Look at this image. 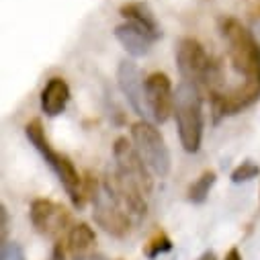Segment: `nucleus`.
<instances>
[{
  "instance_id": "f257e3e1",
  "label": "nucleus",
  "mask_w": 260,
  "mask_h": 260,
  "mask_svg": "<svg viewBox=\"0 0 260 260\" xmlns=\"http://www.w3.org/2000/svg\"><path fill=\"white\" fill-rule=\"evenodd\" d=\"M25 134H27V140L31 142V146L43 156V160L47 162V166L53 170V174L61 182L63 190L68 192V197L72 201V205L76 209H82L86 205V201H88L86 186H84V178L78 174V170L72 164V160L66 154H59V152H55L49 146L47 136H45V129H43V125H41L39 119H33V121L27 123Z\"/></svg>"
},
{
  "instance_id": "f03ea898",
  "label": "nucleus",
  "mask_w": 260,
  "mask_h": 260,
  "mask_svg": "<svg viewBox=\"0 0 260 260\" xmlns=\"http://www.w3.org/2000/svg\"><path fill=\"white\" fill-rule=\"evenodd\" d=\"M174 119L182 150L188 154H197L203 142V99L201 90L194 84L180 82L176 86Z\"/></svg>"
},
{
  "instance_id": "7ed1b4c3",
  "label": "nucleus",
  "mask_w": 260,
  "mask_h": 260,
  "mask_svg": "<svg viewBox=\"0 0 260 260\" xmlns=\"http://www.w3.org/2000/svg\"><path fill=\"white\" fill-rule=\"evenodd\" d=\"M219 27L234 70L244 78L260 76V43L256 41L252 31L234 17L221 19Z\"/></svg>"
},
{
  "instance_id": "20e7f679",
  "label": "nucleus",
  "mask_w": 260,
  "mask_h": 260,
  "mask_svg": "<svg viewBox=\"0 0 260 260\" xmlns=\"http://www.w3.org/2000/svg\"><path fill=\"white\" fill-rule=\"evenodd\" d=\"M176 66L184 82L194 84L199 90L209 88V94L215 92L213 84L219 78L217 66L207 55L205 47L192 37H182L176 45Z\"/></svg>"
},
{
  "instance_id": "39448f33",
  "label": "nucleus",
  "mask_w": 260,
  "mask_h": 260,
  "mask_svg": "<svg viewBox=\"0 0 260 260\" xmlns=\"http://www.w3.org/2000/svg\"><path fill=\"white\" fill-rule=\"evenodd\" d=\"M86 197L92 203V217L99 228H103L113 238H125L132 232V215H129L105 188L103 182L88 176L84 180Z\"/></svg>"
},
{
  "instance_id": "423d86ee",
  "label": "nucleus",
  "mask_w": 260,
  "mask_h": 260,
  "mask_svg": "<svg viewBox=\"0 0 260 260\" xmlns=\"http://www.w3.org/2000/svg\"><path fill=\"white\" fill-rule=\"evenodd\" d=\"M132 142H134L136 150L140 152V156L144 158V162L148 164V168L156 176L166 178L170 174V166H172L170 152H168V146H166L162 134L156 129L154 123H150L146 119L136 121L132 125Z\"/></svg>"
},
{
  "instance_id": "0eeeda50",
  "label": "nucleus",
  "mask_w": 260,
  "mask_h": 260,
  "mask_svg": "<svg viewBox=\"0 0 260 260\" xmlns=\"http://www.w3.org/2000/svg\"><path fill=\"white\" fill-rule=\"evenodd\" d=\"M113 158H115V170L132 180L146 197L154 188V180H152V170L148 168V164L144 162V158L140 156V152L136 150L134 142L127 138H117L113 144Z\"/></svg>"
},
{
  "instance_id": "6e6552de",
  "label": "nucleus",
  "mask_w": 260,
  "mask_h": 260,
  "mask_svg": "<svg viewBox=\"0 0 260 260\" xmlns=\"http://www.w3.org/2000/svg\"><path fill=\"white\" fill-rule=\"evenodd\" d=\"M29 217L37 234L45 238H53V240L66 232L72 221L70 211L51 199H35L31 203Z\"/></svg>"
},
{
  "instance_id": "1a4fd4ad",
  "label": "nucleus",
  "mask_w": 260,
  "mask_h": 260,
  "mask_svg": "<svg viewBox=\"0 0 260 260\" xmlns=\"http://www.w3.org/2000/svg\"><path fill=\"white\" fill-rule=\"evenodd\" d=\"M117 84L123 96L127 99L129 107H132L142 119L152 117L148 99H146V80L142 76V70L138 68V63L134 59H123L119 61L117 68Z\"/></svg>"
},
{
  "instance_id": "9d476101",
  "label": "nucleus",
  "mask_w": 260,
  "mask_h": 260,
  "mask_svg": "<svg viewBox=\"0 0 260 260\" xmlns=\"http://www.w3.org/2000/svg\"><path fill=\"white\" fill-rule=\"evenodd\" d=\"M105 188L109 190L111 197L132 215V217H144L148 213V203H146V194L132 182L123 178L117 170L109 172L103 180Z\"/></svg>"
},
{
  "instance_id": "9b49d317",
  "label": "nucleus",
  "mask_w": 260,
  "mask_h": 260,
  "mask_svg": "<svg viewBox=\"0 0 260 260\" xmlns=\"http://www.w3.org/2000/svg\"><path fill=\"white\" fill-rule=\"evenodd\" d=\"M146 99L152 119L166 123L174 113V92L172 82L164 72H154L146 78Z\"/></svg>"
},
{
  "instance_id": "f8f14e48",
  "label": "nucleus",
  "mask_w": 260,
  "mask_h": 260,
  "mask_svg": "<svg viewBox=\"0 0 260 260\" xmlns=\"http://www.w3.org/2000/svg\"><path fill=\"white\" fill-rule=\"evenodd\" d=\"M115 39L121 43V47L132 55V57H144L152 51V45H154V37L144 31L142 27H138L136 23H121L115 27Z\"/></svg>"
},
{
  "instance_id": "ddd939ff",
  "label": "nucleus",
  "mask_w": 260,
  "mask_h": 260,
  "mask_svg": "<svg viewBox=\"0 0 260 260\" xmlns=\"http://www.w3.org/2000/svg\"><path fill=\"white\" fill-rule=\"evenodd\" d=\"M68 101H70V86H68V82L63 78H59V76L49 78L47 84L41 90V111L47 117H57V115L63 113Z\"/></svg>"
},
{
  "instance_id": "4468645a",
  "label": "nucleus",
  "mask_w": 260,
  "mask_h": 260,
  "mask_svg": "<svg viewBox=\"0 0 260 260\" xmlns=\"http://www.w3.org/2000/svg\"><path fill=\"white\" fill-rule=\"evenodd\" d=\"M121 17L129 23H136L138 27H142L144 31H148L154 39H160L162 37V31H160V25L156 21V15L152 13V9L146 5V3H127L119 9Z\"/></svg>"
},
{
  "instance_id": "2eb2a0df",
  "label": "nucleus",
  "mask_w": 260,
  "mask_h": 260,
  "mask_svg": "<svg viewBox=\"0 0 260 260\" xmlns=\"http://www.w3.org/2000/svg\"><path fill=\"white\" fill-rule=\"evenodd\" d=\"M94 242H96V234L84 221L72 225L70 232H68V250H70V254L74 258L76 256H82V254H88L90 248L94 246Z\"/></svg>"
},
{
  "instance_id": "dca6fc26",
  "label": "nucleus",
  "mask_w": 260,
  "mask_h": 260,
  "mask_svg": "<svg viewBox=\"0 0 260 260\" xmlns=\"http://www.w3.org/2000/svg\"><path fill=\"white\" fill-rule=\"evenodd\" d=\"M215 182H217V172H215V170H205L197 180H194V182L188 186L186 199H188L190 203H194V205L205 203Z\"/></svg>"
},
{
  "instance_id": "f3484780",
  "label": "nucleus",
  "mask_w": 260,
  "mask_h": 260,
  "mask_svg": "<svg viewBox=\"0 0 260 260\" xmlns=\"http://www.w3.org/2000/svg\"><path fill=\"white\" fill-rule=\"evenodd\" d=\"M170 250H172V240L168 238V234L166 232H156L148 240V244L144 248V254H146V258L154 260V258H158L162 254H168Z\"/></svg>"
},
{
  "instance_id": "a211bd4d",
  "label": "nucleus",
  "mask_w": 260,
  "mask_h": 260,
  "mask_svg": "<svg viewBox=\"0 0 260 260\" xmlns=\"http://www.w3.org/2000/svg\"><path fill=\"white\" fill-rule=\"evenodd\" d=\"M258 176H260V166L256 162H252V160H246V162H242L240 166H236L232 170L230 178H232L234 184H242V182H250V180H254Z\"/></svg>"
},
{
  "instance_id": "6ab92c4d",
  "label": "nucleus",
  "mask_w": 260,
  "mask_h": 260,
  "mask_svg": "<svg viewBox=\"0 0 260 260\" xmlns=\"http://www.w3.org/2000/svg\"><path fill=\"white\" fill-rule=\"evenodd\" d=\"M0 260H25V252L17 242H5L0 248Z\"/></svg>"
},
{
  "instance_id": "aec40b11",
  "label": "nucleus",
  "mask_w": 260,
  "mask_h": 260,
  "mask_svg": "<svg viewBox=\"0 0 260 260\" xmlns=\"http://www.w3.org/2000/svg\"><path fill=\"white\" fill-rule=\"evenodd\" d=\"M7 234H9V211L3 205L0 207V238H3V244L7 242Z\"/></svg>"
},
{
  "instance_id": "412c9836",
  "label": "nucleus",
  "mask_w": 260,
  "mask_h": 260,
  "mask_svg": "<svg viewBox=\"0 0 260 260\" xmlns=\"http://www.w3.org/2000/svg\"><path fill=\"white\" fill-rule=\"evenodd\" d=\"M49 260H66V248H63L61 242H55L49 254Z\"/></svg>"
},
{
  "instance_id": "4be33fe9",
  "label": "nucleus",
  "mask_w": 260,
  "mask_h": 260,
  "mask_svg": "<svg viewBox=\"0 0 260 260\" xmlns=\"http://www.w3.org/2000/svg\"><path fill=\"white\" fill-rule=\"evenodd\" d=\"M74 260H109L105 254L101 252H88V254H82V256H76Z\"/></svg>"
},
{
  "instance_id": "5701e85b",
  "label": "nucleus",
  "mask_w": 260,
  "mask_h": 260,
  "mask_svg": "<svg viewBox=\"0 0 260 260\" xmlns=\"http://www.w3.org/2000/svg\"><path fill=\"white\" fill-rule=\"evenodd\" d=\"M223 260H242V254H240V250L234 246V248H230L228 250V254H225V258Z\"/></svg>"
},
{
  "instance_id": "b1692460",
  "label": "nucleus",
  "mask_w": 260,
  "mask_h": 260,
  "mask_svg": "<svg viewBox=\"0 0 260 260\" xmlns=\"http://www.w3.org/2000/svg\"><path fill=\"white\" fill-rule=\"evenodd\" d=\"M197 260H217V256H215V252H213V250H207V252H203Z\"/></svg>"
}]
</instances>
